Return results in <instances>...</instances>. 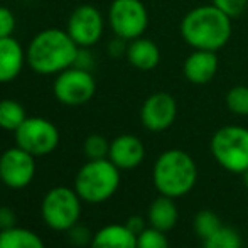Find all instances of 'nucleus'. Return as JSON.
Here are the masks:
<instances>
[{
  "label": "nucleus",
  "mask_w": 248,
  "mask_h": 248,
  "mask_svg": "<svg viewBox=\"0 0 248 248\" xmlns=\"http://www.w3.org/2000/svg\"><path fill=\"white\" fill-rule=\"evenodd\" d=\"M36 176V157L19 145L0 154V183L10 189H24Z\"/></svg>",
  "instance_id": "10"
},
{
  "label": "nucleus",
  "mask_w": 248,
  "mask_h": 248,
  "mask_svg": "<svg viewBox=\"0 0 248 248\" xmlns=\"http://www.w3.org/2000/svg\"><path fill=\"white\" fill-rule=\"evenodd\" d=\"M147 219L150 226L160 230V232L172 230L179 219V211H177L174 198L160 194L159 198L154 199L147 209Z\"/></svg>",
  "instance_id": "18"
},
{
  "label": "nucleus",
  "mask_w": 248,
  "mask_h": 248,
  "mask_svg": "<svg viewBox=\"0 0 248 248\" xmlns=\"http://www.w3.org/2000/svg\"><path fill=\"white\" fill-rule=\"evenodd\" d=\"M240 176H242V179H243V184H245V187L248 189V169L245 170V172H242L240 174Z\"/></svg>",
  "instance_id": "31"
},
{
  "label": "nucleus",
  "mask_w": 248,
  "mask_h": 248,
  "mask_svg": "<svg viewBox=\"0 0 248 248\" xmlns=\"http://www.w3.org/2000/svg\"><path fill=\"white\" fill-rule=\"evenodd\" d=\"M145 157V147L139 137L132 134L118 135L110 142V152L108 159L118 167V169H134L140 166Z\"/></svg>",
  "instance_id": "14"
},
{
  "label": "nucleus",
  "mask_w": 248,
  "mask_h": 248,
  "mask_svg": "<svg viewBox=\"0 0 248 248\" xmlns=\"http://www.w3.org/2000/svg\"><path fill=\"white\" fill-rule=\"evenodd\" d=\"M27 118L26 108L16 100H0V128L16 132Z\"/></svg>",
  "instance_id": "20"
},
{
  "label": "nucleus",
  "mask_w": 248,
  "mask_h": 248,
  "mask_svg": "<svg viewBox=\"0 0 248 248\" xmlns=\"http://www.w3.org/2000/svg\"><path fill=\"white\" fill-rule=\"evenodd\" d=\"M221 219L211 209H201L194 218V230H196L199 238H208L215 232H218L221 228Z\"/></svg>",
  "instance_id": "23"
},
{
  "label": "nucleus",
  "mask_w": 248,
  "mask_h": 248,
  "mask_svg": "<svg viewBox=\"0 0 248 248\" xmlns=\"http://www.w3.org/2000/svg\"><path fill=\"white\" fill-rule=\"evenodd\" d=\"M92 248H137V235L127 225L111 223L93 235Z\"/></svg>",
  "instance_id": "17"
},
{
  "label": "nucleus",
  "mask_w": 248,
  "mask_h": 248,
  "mask_svg": "<svg viewBox=\"0 0 248 248\" xmlns=\"http://www.w3.org/2000/svg\"><path fill=\"white\" fill-rule=\"evenodd\" d=\"M16 144L34 157L54 152L59 144V130L43 117H27L16 132Z\"/></svg>",
  "instance_id": "9"
},
{
  "label": "nucleus",
  "mask_w": 248,
  "mask_h": 248,
  "mask_svg": "<svg viewBox=\"0 0 248 248\" xmlns=\"http://www.w3.org/2000/svg\"><path fill=\"white\" fill-rule=\"evenodd\" d=\"M211 154L215 160L230 172L242 174L248 169V128L225 125L213 134Z\"/></svg>",
  "instance_id": "5"
},
{
  "label": "nucleus",
  "mask_w": 248,
  "mask_h": 248,
  "mask_svg": "<svg viewBox=\"0 0 248 248\" xmlns=\"http://www.w3.org/2000/svg\"><path fill=\"white\" fill-rule=\"evenodd\" d=\"M96 83L93 75L85 68L71 66L56 75L52 93L56 100L68 107H79L95 96Z\"/></svg>",
  "instance_id": "8"
},
{
  "label": "nucleus",
  "mask_w": 248,
  "mask_h": 248,
  "mask_svg": "<svg viewBox=\"0 0 248 248\" xmlns=\"http://www.w3.org/2000/svg\"><path fill=\"white\" fill-rule=\"evenodd\" d=\"M0 248H46L39 235L27 228H14L0 232Z\"/></svg>",
  "instance_id": "19"
},
{
  "label": "nucleus",
  "mask_w": 248,
  "mask_h": 248,
  "mask_svg": "<svg viewBox=\"0 0 248 248\" xmlns=\"http://www.w3.org/2000/svg\"><path fill=\"white\" fill-rule=\"evenodd\" d=\"M108 24L115 37L134 41L142 37L149 26V12L142 0H113L108 9Z\"/></svg>",
  "instance_id": "7"
},
{
  "label": "nucleus",
  "mask_w": 248,
  "mask_h": 248,
  "mask_svg": "<svg viewBox=\"0 0 248 248\" xmlns=\"http://www.w3.org/2000/svg\"><path fill=\"white\" fill-rule=\"evenodd\" d=\"M16 31V16L12 10L0 5V39L10 37Z\"/></svg>",
  "instance_id": "28"
},
{
  "label": "nucleus",
  "mask_w": 248,
  "mask_h": 248,
  "mask_svg": "<svg viewBox=\"0 0 248 248\" xmlns=\"http://www.w3.org/2000/svg\"><path fill=\"white\" fill-rule=\"evenodd\" d=\"M232 17L216 5H198L191 9L181 20V37L191 49L216 51L226 46L232 39Z\"/></svg>",
  "instance_id": "1"
},
{
  "label": "nucleus",
  "mask_w": 248,
  "mask_h": 248,
  "mask_svg": "<svg viewBox=\"0 0 248 248\" xmlns=\"http://www.w3.org/2000/svg\"><path fill=\"white\" fill-rule=\"evenodd\" d=\"M137 248H169L166 232L149 226L137 235Z\"/></svg>",
  "instance_id": "25"
},
{
  "label": "nucleus",
  "mask_w": 248,
  "mask_h": 248,
  "mask_svg": "<svg viewBox=\"0 0 248 248\" xmlns=\"http://www.w3.org/2000/svg\"><path fill=\"white\" fill-rule=\"evenodd\" d=\"M17 226V216L7 206H0V232Z\"/></svg>",
  "instance_id": "29"
},
{
  "label": "nucleus",
  "mask_w": 248,
  "mask_h": 248,
  "mask_svg": "<svg viewBox=\"0 0 248 248\" xmlns=\"http://www.w3.org/2000/svg\"><path fill=\"white\" fill-rule=\"evenodd\" d=\"M202 248H243V240L236 230L221 226L218 232L202 240Z\"/></svg>",
  "instance_id": "21"
},
{
  "label": "nucleus",
  "mask_w": 248,
  "mask_h": 248,
  "mask_svg": "<svg viewBox=\"0 0 248 248\" xmlns=\"http://www.w3.org/2000/svg\"><path fill=\"white\" fill-rule=\"evenodd\" d=\"M211 3L218 7L219 10H223L232 19L243 16L248 9V0H211Z\"/></svg>",
  "instance_id": "26"
},
{
  "label": "nucleus",
  "mask_w": 248,
  "mask_h": 248,
  "mask_svg": "<svg viewBox=\"0 0 248 248\" xmlns=\"http://www.w3.org/2000/svg\"><path fill=\"white\" fill-rule=\"evenodd\" d=\"M177 117V101L170 93L155 92L149 95L140 108V122L149 132H164Z\"/></svg>",
  "instance_id": "12"
},
{
  "label": "nucleus",
  "mask_w": 248,
  "mask_h": 248,
  "mask_svg": "<svg viewBox=\"0 0 248 248\" xmlns=\"http://www.w3.org/2000/svg\"><path fill=\"white\" fill-rule=\"evenodd\" d=\"M125 225H127V228L130 230L132 233H135V235H139V233H142L145 228H147V226H145V219L142 218V216H137V215L130 216Z\"/></svg>",
  "instance_id": "30"
},
{
  "label": "nucleus",
  "mask_w": 248,
  "mask_h": 248,
  "mask_svg": "<svg viewBox=\"0 0 248 248\" xmlns=\"http://www.w3.org/2000/svg\"><path fill=\"white\" fill-rule=\"evenodd\" d=\"M225 103L226 108L233 115L248 117V86L247 85L232 86L225 96Z\"/></svg>",
  "instance_id": "22"
},
{
  "label": "nucleus",
  "mask_w": 248,
  "mask_h": 248,
  "mask_svg": "<svg viewBox=\"0 0 248 248\" xmlns=\"http://www.w3.org/2000/svg\"><path fill=\"white\" fill-rule=\"evenodd\" d=\"M83 152L88 157V160L107 159L108 152H110V142H108L103 135H98V134L88 135L85 144H83Z\"/></svg>",
  "instance_id": "24"
},
{
  "label": "nucleus",
  "mask_w": 248,
  "mask_h": 248,
  "mask_svg": "<svg viewBox=\"0 0 248 248\" xmlns=\"http://www.w3.org/2000/svg\"><path fill=\"white\" fill-rule=\"evenodd\" d=\"M81 47L71 39L68 31L44 29L32 37L26 51L29 68L37 75H59L78 62Z\"/></svg>",
  "instance_id": "2"
},
{
  "label": "nucleus",
  "mask_w": 248,
  "mask_h": 248,
  "mask_svg": "<svg viewBox=\"0 0 248 248\" xmlns=\"http://www.w3.org/2000/svg\"><path fill=\"white\" fill-rule=\"evenodd\" d=\"M152 181L160 194L169 198L186 196L198 181V166L194 159L181 149H169L157 157Z\"/></svg>",
  "instance_id": "3"
},
{
  "label": "nucleus",
  "mask_w": 248,
  "mask_h": 248,
  "mask_svg": "<svg viewBox=\"0 0 248 248\" xmlns=\"http://www.w3.org/2000/svg\"><path fill=\"white\" fill-rule=\"evenodd\" d=\"M43 219L54 232H68L79 223L81 216V198L75 189L64 186L47 191L41 204Z\"/></svg>",
  "instance_id": "6"
},
{
  "label": "nucleus",
  "mask_w": 248,
  "mask_h": 248,
  "mask_svg": "<svg viewBox=\"0 0 248 248\" xmlns=\"http://www.w3.org/2000/svg\"><path fill=\"white\" fill-rule=\"evenodd\" d=\"M125 58L139 71H152L160 62V49L152 39L142 36L128 41Z\"/></svg>",
  "instance_id": "16"
},
{
  "label": "nucleus",
  "mask_w": 248,
  "mask_h": 248,
  "mask_svg": "<svg viewBox=\"0 0 248 248\" xmlns=\"http://www.w3.org/2000/svg\"><path fill=\"white\" fill-rule=\"evenodd\" d=\"M69 233V242L76 247H85V245H92V240H93V235L85 225H79L76 223L73 228L68 230Z\"/></svg>",
  "instance_id": "27"
},
{
  "label": "nucleus",
  "mask_w": 248,
  "mask_h": 248,
  "mask_svg": "<svg viewBox=\"0 0 248 248\" xmlns=\"http://www.w3.org/2000/svg\"><path fill=\"white\" fill-rule=\"evenodd\" d=\"M219 69V58L216 51L193 49L184 59L183 75L191 85H208Z\"/></svg>",
  "instance_id": "13"
},
{
  "label": "nucleus",
  "mask_w": 248,
  "mask_h": 248,
  "mask_svg": "<svg viewBox=\"0 0 248 248\" xmlns=\"http://www.w3.org/2000/svg\"><path fill=\"white\" fill-rule=\"evenodd\" d=\"M27 62L26 52L16 37L0 39V83H10L20 75Z\"/></svg>",
  "instance_id": "15"
},
{
  "label": "nucleus",
  "mask_w": 248,
  "mask_h": 248,
  "mask_svg": "<svg viewBox=\"0 0 248 248\" xmlns=\"http://www.w3.org/2000/svg\"><path fill=\"white\" fill-rule=\"evenodd\" d=\"M103 16L93 5H79L73 10L68 20V34L81 49L93 47L103 36Z\"/></svg>",
  "instance_id": "11"
},
{
  "label": "nucleus",
  "mask_w": 248,
  "mask_h": 248,
  "mask_svg": "<svg viewBox=\"0 0 248 248\" xmlns=\"http://www.w3.org/2000/svg\"><path fill=\"white\" fill-rule=\"evenodd\" d=\"M120 186V169L110 159L88 160L78 170L75 191L81 201L100 204L108 201Z\"/></svg>",
  "instance_id": "4"
}]
</instances>
